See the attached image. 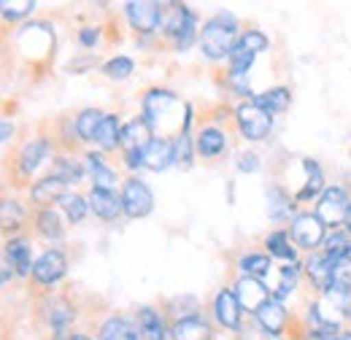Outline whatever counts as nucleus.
Instances as JSON below:
<instances>
[{
	"mask_svg": "<svg viewBox=\"0 0 351 340\" xmlns=\"http://www.w3.org/2000/svg\"><path fill=\"white\" fill-rule=\"evenodd\" d=\"M235 33H238V22H235L232 14L221 11L217 16H211V19L206 22L203 33H200L203 54H206L208 60H224V57H230L232 46L238 43Z\"/></svg>",
	"mask_w": 351,
	"mask_h": 340,
	"instance_id": "f257e3e1",
	"label": "nucleus"
},
{
	"mask_svg": "<svg viewBox=\"0 0 351 340\" xmlns=\"http://www.w3.org/2000/svg\"><path fill=\"white\" fill-rule=\"evenodd\" d=\"M235 119H238V127H241V132H243L246 141H263V138H267L270 127H273L270 114H265L263 108L254 106V103H243V106H238Z\"/></svg>",
	"mask_w": 351,
	"mask_h": 340,
	"instance_id": "f03ea898",
	"label": "nucleus"
},
{
	"mask_svg": "<svg viewBox=\"0 0 351 340\" xmlns=\"http://www.w3.org/2000/svg\"><path fill=\"white\" fill-rule=\"evenodd\" d=\"M125 14H128V22L132 25V30H138L143 36H152L162 22V5L149 3V0H132L125 5Z\"/></svg>",
	"mask_w": 351,
	"mask_h": 340,
	"instance_id": "7ed1b4c3",
	"label": "nucleus"
},
{
	"mask_svg": "<svg viewBox=\"0 0 351 340\" xmlns=\"http://www.w3.org/2000/svg\"><path fill=\"white\" fill-rule=\"evenodd\" d=\"M165 33L176 41L178 51L189 49L192 41H195V14L186 5H173V11H168Z\"/></svg>",
	"mask_w": 351,
	"mask_h": 340,
	"instance_id": "20e7f679",
	"label": "nucleus"
},
{
	"mask_svg": "<svg viewBox=\"0 0 351 340\" xmlns=\"http://www.w3.org/2000/svg\"><path fill=\"white\" fill-rule=\"evenodd\" d=\"M122 208H125V213H128L130 219H143V216H149L152 208H154V195H152V189H149L143 181L130 178V181L125 184V189H122Z\"/></svg>",
	"mask_w": 351,
	"mask_h": 340,
	"instance_id": "39448f33",
	"label": "nucleus"
},
{
	"mask_svg": "<svg viewBox=\"0 0 351 340\" xmlns=\"http://www.w3.org/2000/svg\"><path fill=\"white\" fill-rule=\"evenodd\" d=\"M349 195L343 186H330L316 208V216L324 221V227H335L341 221H346V213H349Z\"/></svg>",
	"mask_w": 351,
	"mask_h": 340,
	"instance_id": "423d86ee",
	"label": "nucleus"
},
{
	"mask_svg": "<svg viewBox=\"0 0 351 340\" xmlns=\"http://www.w3.org/2000/svg\"><path fill=\"white\" fill-rule=\"evenodd\" d=\"M292 238L303 249H316L324 241V221L316 213H303L292 221Z\"/></svg>",
	"mask_w": 351,
	"mask_h": 340,
	"instance_id": "0eeeda50",
	"label": "nucleus"
},
{
	"mask_svg": "<svg viewBox=\"0 0 351 340\" xmlns=\"http://www.w3.org/2000/svg\"><path fill=\"white\" fill-rule=\"evenodd\" d=\"M65 270H68V259L62 252H57V249H51V252H46L36 259V265H33V278L38 281V284H57L62 276H65Z\"/></svg>",
	"mask_w": 351,
	"mask_h": 340,
	"instance_id": "6e6552de",
	"label": "nucleus"
},
{
	"mask_svg": "<svg viewBox=\"0 0 351 340\" xmlns=\"http://www.w3.org/2000/svg\"><path fill=\"white\" fill-rule=\"evenodd\" d=\"M235 298H238V302H241V308L254 311V313L270 300L263 281H260V278H252V276H243V278L238 281V287H235Z\"/></svg>",
	"mask_w": 351,
	"mask_h": 340,
	"instance_id": "1a4fd4ad",
	"label": "nucleus"
},
{
	"mask_svg": "<svg viewBox=\"0 0 351 340\" xmlns=\"http://www.w3.org/2000/svg\"><path fill=\"white\" fill-rule=\"evenodd\" d=\"M173 106H176L173 92L152 89V92H146V97H143V119L149 122V127H157V122H160Z\"/></svg>",
	"mask_w": 351,
	"mask_h": 340,
	"instance_id": "9d476101",
	"label": "nucleus"
},
{
	"mask_svg": "<svg viewBox=\"0 0 351 340\" xmlns=\"http://www.w3.org/2000/svg\"><path fill=\"white\" fill-rule=\"evenodd\" d=\"M154 138H152V127H149V122L141 117V119H130L122 132H119V143L125 146V151L130 154V151H143L149 143H152Z\"/></svg>",
	"mask_w": 351,
	"mask_h": 340,
	"instance_id": "9b49d317",
	"label": "nucleus"
},
{
	"mask_svg": "<svg viewBox=\"0 0 351 340\" xmlns=\"http://www.w3.org/2000/svg\"><path fill=\"white\" fill-rule=\"evenodd\" d=\"M176 160H173V141H165V138H154L146 149H143V168L160 170L171 168Z\"/></svg>",
	"mask_w": 351,
	"mask_h": 340,
	"instance_id": "f8f14e48",
	"label": "nucleus"
},
{
	"mask_svg": "<svg viewBox=\"0 0 351 340\" xmlns=\"http://www.w3.org/2000/svg\"><path fill=\"white\" fill-rule=\"evenodd\" d=\"M89 208L95 211V216H100V219H106V221L117 219L119 213L125 211V208H122V197H119L117 192H111V189H97V186L89 192Z\"/></svg>",
	"mask_w": 351,
	"mask_h": 340,
	"instance_id": "ddd939ff",
	"label": "nucleus"
},
{
	"mask_svg": "<svg viewBox=\"0 0 351 340\" xmlns=\"http://www.w3.org/2000/svg\"><path fill=\"white\" fill-rule=\"evenodd\" d=\"M214 311H217V319H219L221 327H227V330L241 327V302L235 298V292L221 289L217 295V302H214Z\"/></svg>",
	"mask_w": 351,
	"mask_h": 340,
	"instance_id": "4468645a",
	"label": "nucleus"
},
{
	"mask_svg": "<svg viewBox=\"0 0 351 340\" xmlns=\"http://www.w3.org/2000/svg\"><path fill=\"white\" fill-rule=\"evenodd\" d=\"M254 316H257L260 327H263L267 335H278V332L287 327V319H289V316H287V308H284L278 300H267Z\"/></svg>",
	"mask_w": 351,
	"mask_h": 340,
	"instance_id": "2eb2a0df",
	"label": "nucleus"
},
{
	"mask_svg": "<svg viewBox=\"0 0 351 340\" xmlns=\"http://www.w3.org/2000/svg\"><path fill=\"white\" fill-rule=\"evenodd\" d=\"M173 340H211V327L200 316H184L171 330Z\"/></svg>",
	"mask_w": 351,
	"mask_h": 340,
	"instance_id": "dca6fc26",
	"label": "nucleus"
},
{
	"mask_svg": "<svg viewBox=\"0 0 351 340\" xmlns=\"http://www.w3.org/2000/svg\"><path fill=\"white\" fill-rule=\"evenodd\" d=\"M5 259L11 262V267L19 276H30L33 273V262H30V243L25 238H14L5 243Z\"/></svg>",
	"mask_w": 351,
	"mask_h": 340,
	"instance_id": "f3484780",
	"label": "nucleus"
},
{
	"mask_svg": "<svg viewBox=\"0 0 351 340\" xmlns=\"http://www.w3.org/2000/svg\"><path fill=\"white\" fill-rule=\"evenodd\" d=\"M62 195H65V184H62L60 178H54V175H49V178H44V181L33 184V189H30V200H33L36 206L60 203Z\"/></svg>",
	"mask_w": 351,
	"mask_h": 340,
	"instance_id": "a211bd4d",
	"label": "nucleus"
},
{
	"mask_svg": "<svg viewBox=\"0 0 351 340\" xmlns=\"http://www.w3.org/2000/svg\"><path fill=\"white\" fill-rule=\"evenodd\" d=\"M335 256L330 254H316L308 259V276H311V281L319 287V289H330V278H332V267H335Z\"/></svg>",
	"mask_w": 351,
	"mask_h": 340,
	"instance_id": "6ab92c4d",
	"label": "nucleus"
},
{
	"mask_svg": "<svg viewBox=\"0 0 351 340\" xmlns=\"http://www.w3.org/2000/svg\"><path fill=\"white\" fill-rule=\"evenodd\" d=\"M46 154H49V141L46 138H36V141L25 143L22 151H19V170L22 173H33L44 162Z\"/></svg>",
	"mask_w": 351,
	"mask_h": 340,
	"instance_id": "aec40b11",
	"label": "nucleus"
},
{
	"mask_svg": "<svg viewBox=\"0 0 351 340\" xmlns=\"http://www.w3.org/2000/svg\"><path fill=\"white\" fill-rule=\"evenodd\" d=\"M289 100H292V95H289V89L287 86H276V89H267L263 95H257L254 97V106H260L265 114H281V111H287L289 108Z\"/></svg>",
	"mask_w": 351,
	"mask_h": 340,
	"instance_id": "412c9836",
	"label": "nucleus"
},
{
	"mask_svg": "<svg viewBox=\"0 0 351 340\" xmlns=\"http://www.w3.org/2000/svg\"><path fill=\"white\" fill-rule=\"evenodd\" d=\"M119 119L114 117V114H106L103 117V122H100V127L95 132V143L103 149V151H111V149H117L119 146Z\"/></svg>",
	"mask_w": 351,
	"mask_h": 340,
	"instance_id": "4be33fe9",
	"label": "nucleus"
},
{
	"mask_svg": "<svg viewBox=\"0 0 351 340\" xmlns=\"http://www.w3.org/2000/svg\"><path fill=\"white\" fill-rule=\"evenodd\" d=\"M138 321H141V335L146 340H165V321L154 308H141Z\"/></svg>",
	"mask_w": 351,
	"mask_h": 340,
	"instance_id": "5701e85b",
	"label": "nucleus"
},
{
	"mask_svg": "<svg viewBox=\"0 0 351 340\" xmlns=\"http://www.w3.org/2000/svg\"><path fill=\"white\" fill-rule=\"evenodd\" d=\"M224 146H227V138H224L221 130L217 127L200 130V135H197V151L203 157H219L221 151H224Z\"/></svg>",
	"mask_w": 351,
	"mask_h": 340,
	"instance_id": "b1692460",
	"label": "nucleus"
},
{
	"mask_svg": "<svg viewBox=\"0 0 351 340\" xmlns=\"http://www.w3.org/2000/svg\"><path fill=\"white\" fill-rule=\"evenodd\" d=\"M87 165H89V173H92V181H95V186L97 189H111L114 184H117V173L106 165V160L100 157V154H87Z\"/></svg>",
	"mask_w": 351,
	"mask_h": 340,
	"instance_id": "393cba45",
	"label": "nucleus"
},
{
	"mask_svg": "<svg viewBox=\"0 0 351 340\" xmlns=\"http://www.w3.org/2000/svg\"><path fill=\"white\" fill-rule=\"evenodd\" d=\"M100 340H141V332L128 319H108L100 327Z\"/></svg>",
	"mask_w": 351,
	"mask_h": 340,
	"instance_id": "a878e982",
	"label": "nucleus"
},
{
	"mask_svg": "<svg viewBox=\"0 0 351 340\" xmlns=\"http://www.w3.org/2000/svg\"><path fill=\"white\" fill-rule=\"evenodd\" d=\"M25 224V206L16 200H0V227L16 232Z\"/></svg>",
	"mask_w": 351,
	"mask_h": 340,
	"instance_id": "bb28decb",
	"label": "nucleus"
},
{
	"mask_svg": "<svg viewBox=\"0 0 351 340\" xmlns=\"http://www.w3.org/2000/svg\"><path fill=\"white\" fill-rule=\"evenodd\" d=\"M103 117H106V114H100L97 108H87V111H82V114H79V119H76V132H79V138H84V141H95V132H97V127H100Z\"/></svg>",
	"mask_w": 351,
	"mask_h": 340,
	"instance_id": "cd10ccee",
	"label": "nucleus"
},
{
	"mask_svg": "<svg viewBox=\"0 0 351 340\" xmlns=\"http://www.w3.org/2000/svg\"><path fill=\"white\" fill-rule=\"evenodd\" d=\"M33 11H36V3L33 0H0V16L8 19V22L25 19Z\"/></svg>",
	"mask_w": 351,
	"mask_h": 340,
	"instance_id": "c85d7f7f",
	"label": "nucleus"
},
{
	"mask_svg": "<svg viewBox=\"0 0 351 340\" xmlns=\"http://www.w3.org/2000/svg\"><path fill=\"white\" fill-rule=\"evenodd\" d=\"M267 213H270V219H276V221L292 213V200H289L278 186L267 189Z\"/></svg>",
	"mask_w": 351,
	"mask_h": 340,
	"instance_id": "c756f323",
	"label": "nucleus"
},
{
	"mask_svg": "<svg viewBox=\"0 0 351 340\" xmlns=\"http://www.w3.org/2000/svg\"><path fill=\"white\" fill-rule=\"evenodd\" d=\"M232 49H235V51H241V54L257 57L260 51H265V49H267V38H265L260 30H252V33H243Z\"/></svg>",
	"mask_w": 351,
	"mask_h": 340,
	"instance_id": "7c9ffc66",
	"label": "nucleus"
},
{
	"mask_svg": "<svg viewBox=\"0 0 351 340\" xmlns=\"http://www.w3.org/2000/svg\"><path fill=\"white\" fill-rule=\"evenodd\" d=\"M303 165H306V170H308V184H306V189H300L298 200H311V197H316V192L324 189V175H322V170H319V165H316L313 160H306Z\"/></svg>",
	"mask_w": 351,
	"mask_h": 340,
	"instance_id": "2f4dec72",
	"label": "nucleus"
},
{
	"mask_svg": "<svg viewBox=\"0 0 351 340\" xmlns=\"http://www.w3.org/2000/svg\"><path fill=\"white\" fill-rule=\"evenodd\" d=\"M54 178H60L62 184H76V181H82V175H84V168H82V162H76V160H57L54 162V173H51Z\"/></svg>",
	"mask_w": 351,
	"mask_h": 340,
	"instance_id": "473e14b6",
	"label": "nucleus"
},
{
	"mask_svg": "<svg viewBox=\"0 0 351 340\" xmlns=\"http://www.w3.org/2000/svg\"><path fill=\"white\" fill-rule=\"evenodd\" d=\"M36 224H38V230H41L44 238H51V241H60L62 238V221H60L57 211L44 208V211L38 213V221Z\"/></svg>",
	"mask_w": 351,
	"mask_h": 340,
	"instance_id": "72a5a7b5",
	"label": "nucleus"
},
{
	"mask_svg": "<svg viewBox=\"0 0 351 340\" xmlns=\"http://www.w3.org/2000/svg\"><path fill=\"white\" fill-rule=\"evenodd\" d=\"M265 246L270 249L273 256H281V259H289V262L298 256V252L292 249V243H289V238H287V232H273V235H267Z\"/></svg>",
	"mask_w": 351,
	"mask_h": 340,
	"instance_id": "f704fd0d",
	"label": "nucleus"
},
{
	"mask_svg": "<svg viewBox=\"0 0 351 340\" xmlns=\"http://www.w3.org/2000/svg\"><path fill=\"white\" fill-rule=\"evenodd\" d=\"M60 206H62V211L68 213L71 221H82L87 216V208H89L87 200L82 195H68V192L60 197Z\"/></svg>",
	"mask_w": 351,
	"mask_h": 340,
	"instance_id": "c9c22d12",
	"label": "nucleus"
},
{
	"mask_svg": "<svg viewBox=\"0 0 351 340\" xmlns=\"http://www.w3.org/2000/svg\"><path fill=\"white\" fill-rule=\"evenodd\" d=\"M241 270L246 276H252V278H263V276L270 273V259L265 254H246L241 259Z\"/></svg>",
	"mask_w": 351,
	"mask_h": 340,
	"instance_id": "e433bc0d",
	"label": "nucleus"
},
{
	"mask_svg": "<svg viewBox=\"0 0 351 340\" xmlns=\"http://www.w3.org/2000/svg\"><path fill=\"white\" fill-rule=\"evenodd\" d=\"M173 160L176 165H181V168H189L192 165V138H189V132H178L176 135Z\"/></svg>",
	"mask_w": 351,
	"mask_h": 340,
	"instance_id": "4c0bfd02",
	"label": "nucleus"
},
{
	"mask_svg": "<svg viewBox=\"0 0 351 340\" xmlns=\"http://www.w3.org/2000/svg\"><path fill=\"white\" fill-rule=\"evenodd\" d=\"M298 273H300V267H298V265H287V267H281V284H278V289H276L273 300H278V302H281V300L289 298V295L295 292Z\"/></svg>",
	"mask_w": 351,
	"mask_h": 340,
	"instance_id": "58836bf2",
	"label": "nucleus"
},
{
	"mask_svg": "<svg viewBox=\"0 0 351 340\" xmlns=\"http://www.w3.org/2000/svg\"><path fill=\"white\" fill-rule=\"evenodd\" d=\"M327 302L343 313V316H351V289L349 287H330L327 289Z\"/></svg>",
	"mask_w": 351,
	"mask_h": 340,
	"instance_id": "ea45409f",
	"label": "nucleus"
},
{
	"mask_svg": "<svg viewBox=\"0 0 351 340\" xmlns=\"http://www.w3.org/2000/svg\"><path fill=\"white\" fill-rule=\"evenodd\" d=\"M71 319H73V308H71L65 300H54V311L49 313L51 327H54V330H62V327H65Z\"/></svg>",
	"mask_w": 351,
	"mask_h": 340,
	"instance_id": "a19ab883",
	"label": "nucleus"
},
{
	"mask_svg": "<svg viewBox=\"0 0 351 340\" xmlns=\"http://www.w3.org/2000/svg\"><path fill=\"white\" fill-rule=\"evenodd\" d=\"M330 287H349L351 289V256H343V259L335 262Z\"/></svg>",
	"mask_w": 351,
	"mask_h": 340,
	"instance_id": "79ce46f5",
	"label": "nucleus"
},
{
	"mask_svg": "<svg viewBox=\"0 0 351 340\" xmlns=\"http://www.w3.org/2000/svg\"><path fill=\"white\" fill-rule=\"evenodd\" d=\"M106 76H111V79H128L132 73V60L130 57H114V60H108L106 62Z\"/></svg>",
	"mask_w": 351,
	"mask_h": 340,
	"instance_id": "37998d69",
	"label": "nucleus"
},
{
	"mask_svg": "<svg viewBox=\"0 0 351 340\" xmlns=\"http://www.w3.org/2000/svg\"><path fill=\"white\" fill-rule=\"evenodd\" d=\"M324 254L335 256V259H343V256H351V243L349 238L343 235V232H338V235H330L327 238V252Z\"/></svg>",
	"mask_w": 351,
	"mask_h": 340,
	"instance_id": "c03bdc74",
	"label": "nucleus"
},
{
	"mask_svg": "<svg viewBox=\"0 0 351 340\" xmlns=\"http://www.w3.org/2000/svg\"><path fill=\"white\" fill-rule=\"evenodd\" d=\"M238 168L243 173H254V170H260V157L257 154H241V165Z\"/></svg>",
	"mask_w": 351,
	"mask_h": 340,
	"instance_id": "a18cd8bd",
	"label": "nucleus"
},
{
	"mask_svg": "<svg viewBox=\"0 0 351 340\" xmlns=\"http://www.w3.org/2000/svg\"><path fill=\"white\" fill-rule=\"evenodd\" d=\"M11 270H14V267H11V262H8L5 256H0V287L11 281Z\"/></svg>",
	"mask_w": 351,
	"mask_h": 340,
	"instance_id": "49530a36",
	"label": "nucleus"
},
{
	"mask_svg": "<svg viewBox=\"0 0 351 340\" xmlns=\"http://www.w3.org/2000/svg\"><path fill=\"white\" fill-rule=\"evenodd\" d=\"M79 41L84 43V46H95V43H97V30H92V27H87V30H82Z\"/></svg>",
	"mask_w": 351,
	"mask_h": 340,
	"instance_id": "de8ad7c7",
	"label": "nucleus"
},
{
	"mask_svg": "<svg viewBox=\"0 0 351 340\" xmlns=\"http://www.w3.org/2000/svg\"><path fill=\"white\" fill-rule=\"evenodd\" d=\"M11 135H14V125H11L8 119H0V143H3V141H8Z\"/></svg>",
	"mask_w": 351,
	"mask_h": 340,
	"instance_id": "09e8293b",
	"label": "nucleus"
},
{
	"mask_svg": "<svg viewBox=\"0 0 351 340\" xmlns=\"http://www.w3.org/2000/svg\"><path fill=\"white\" fill-rule=\"evenodd\" d=\"M346 227H349V232H351V206H349V213H346Z\"/></svg>",
	"mask_w": 351,
	"mask_h": 340,
	"instance_id": "8fccbe9b",
	"label": "nucleus"
},
{
	"mask_svg": "<svg viewBox=\"0 0 351 340\" xmlns=\"http://www.w3.org/2000/svg\"><path fill=\"white\" fill-rule=\"evenodd\" d=\"M68 340H89V338H87V335H71Z\"/></svg>",
	"mask_w": 351,
	"mask_h": 340,
	"instance_id": "3c124183",
	"label": "nucleus"
},
{
	"mask_svg": "<svg viewBox=\"0 0 351 340\" xmlns=\"http://www.w3.org/2000/svg\"><path fill=\"white\" fill-rule=\"evenodd\" d=\"M332 340H351V335H341V338H332Z\"/></svg>",
	"mask_w": 351,
	"mask_h": 340,
	"instance_id": "603ef678",
	"label": "nucleus"
}]
</instances>
